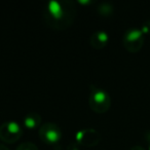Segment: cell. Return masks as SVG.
Returning a JSON list of instances; mask_svg holds the SVG:
<instances>
[{"mask_svg":"<svg viewBox=\"0 0 150 150\" xmlns=\"http://www.w3.org/2000/svg\"><path fill=\"white\" fill-rule=\"evenodd\" d=\"M23 123L27 129H35L37 127H40L41 123V116L38 113L31 112L25 115L23 118Z\"/></svg>","mask_w":150,"mask_h":150,"instance_id":"cell-8","label":"cell"},{"mask_svg":"<svg viewBox=\"0 0 150 150\" xmlns=\"http://www.w3.org/2000/svg\"><path fill=\"white\" fill-rule=\"evenodd\" d=\"M98 11L103 16H109V15H111V13H112L113 7H112V5L109 4V3L104 2V3H102L100 6H99Z\"/></svg>","mask_w":150,"mask_h":150,"instance_id":"cell-9","label":"cell"},{"mask_svg":"<svg viewBox=\"0 0 150 150\" xmlns=\"http://www.w3.org/2000/svg\"><path fill=\"white\" fill-rule=\"evenodd\" d=\"M109 40V35L106 31L103 30H99L96 31L91 35L90 37V43L93 47L97 48V50H101L104 46H106V44L108 43Z\"/></svg>","mask_w":150,"mask_h":150,"instance_id":"cell-7","label":"cell"},{"mask_svg":"<svg viewBox=\"0 0 150 150\" xmlns=\"http://www.w3.org/2000/svg\"><path fill=\"white\" fill-rule=\"evenodd\" d=\"M145 138H146V142H147V145H148V150H150V131L145 134Z\"/></svg>","mask_w":150,"mask_h":150,"instance_id":"cell-12","label":"cell"},{"mask_svg":"<svg viewBox=\"0 0 150 150\" xmlns=\"http://www.w3.org/2000/svg\"><path fill=\"white\" fill-rule=\"evenodd\" d=\"M144 34L139 28H131L125 32L122 37V45L127 52H138L144 45Z\"/></svg>","mask_w":150,"mask_h":150,"instance_id":"cell-3","label":"cell"},{"mask_svg":"<svg viewBox=\"0 0 150 150\" xmlns=\"http://www.w3.org/2000/svg\"><path fill=\"white\" fill-rule=\"evenodd\" d=\"M39 137L44 143L56 144L62 138V132L57 123L46 122L40 125Z\"/></svg>","mask_w":150,"mask_h":150,"instance_id":"cell-5","label":"cell"},{"mask_svg":"<svg viewBox=\"0 0 150 150\" xmlns=\"http://www.w3.org/2000/svg\"><path fill=\"white\" fill-rule=\"evenodd\" d=\"M140 30H141L142 33H143L144 35H146V34H150V20L144 22L143 25H142V27L140 28Z\"/></svg>","mask_w":150,"mask_h":150,"instance_id":"cell-11","label":"cell"},{"mask_svg":"<svg viewBox=\"0 0 150 150\" xmlns=\"http://www.w3.org/2000/svg\"><path fill=\"white\" fill-rule=\"evenodd\" d=\"M75 15L74 6L69 1L50 0L46 3L43 17L48 26L54 29H65L73 22Z\"/></svg>","mask_w":150,"mask_h":150,"instance_id":"cell-1","label":"cell"},{"mask_svg":"<svg viewBox=\"0 0 150 150\" xmlns=\"http://www.w3.org/2000/svg\"><path fill=\"white\" fill-rule=\"evenodd\" d=\"M0 150H9V149L5 145H3V144H0Z\"/></svg>","mask_w":150,"mask_h":150,"instance_id":"cell-14","label":"cell"},{"mask_svg":"<svg viewBox=\"0 0 150 150\" xmlns=\"http://www.w3.org/2000/svg\"><path fill=\"white\" fill-rule=\"evenodd\" d=\"M88 104L97 113H105L111 106V98L105 90L92 86L88 96Z\"/></svg>","mask_w":150,"mask_h":150,"instance_id":"cell-2","label":"cell"},{"mask_svg":"<svg viewBox=\"0 0 150 150\" xmlns=\"http://www.w3.org/2000/svg\"><path fill=\"white\" fill-rule=\"evenodd\" d=\"M23 135V129L17 121L8 120L0 125V139L6 143H15Z\"/></svg>","mask_w":150,"mask_h":150,"instance_id":"cell-4","label":"cell"},{"mask_svg":"<svg viewBox=\"0 0 150 150\" xmlns=\"http://www.w3.org/2000/svg\"><path fill=\"white\" fill-rule=\"evenodd\" d=\"M16 150H38V148L34 143H31V142H24L21 145L18 146V148Z\"/></svg>","mask_w":150,"mask_h":150,"instance_id":"cell-10","label":"cell"},{"mask_svg":"<svg viewBox=\"0 0 150 150\" xmlns=\"http://www.w3.org/2000/svg\"><path fill=\"white\" fill-rule=\"evenodd\" d=\"M129 150H145V149H144V148L142 147V146L137 145V146H133V147H132Z\"/></svg>","mask_w":150,"mask_h":150,"instance_id":"cell-13","label":"cell"},{"mask_svg":"<svg viewBox=\"0 0 150 150\" xmlns=\"http://www.w3.org/2000/svg\"><path fill=\"white\" fill-rule=\"evenodd\" d=\"M75 138L78 143L84 146H95L100 142L101 136L96 129H80L76 133Z\"/></svg>","mask_w":150,"mask_h":150,"instance_id":"cell-6","label":"cell"}]
</instances>
